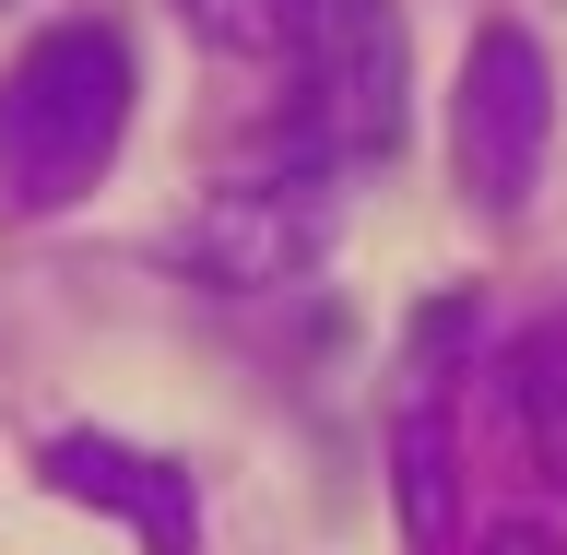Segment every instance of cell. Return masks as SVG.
<instances>
[{
	"mask_svg": "<svg viewBox=\"0 0 567 555\" xmlns=\"http://www.w3.org/2000/svg\"><path fill=\"white\" fill-rule=\"evenodd\" d=\"M485 555H567V544H556L544 521H496V532H485Z\"/></svg>",
	"mask_w": 567,
	"mask_h": 555,
	"instance_id": "9",
	"label": "cell"
},
{
	"mask_svg": "<svg viewBox=\"0 0 567 555\" xmlns=\"http://www.w3.org/2000/svg\"><path fill=\"white\" fill-rule=\"evenodd\" d=\"M48 485L83 496V508H118L142 555H189V544H202V496H189V473L154 461V450H131V438H60V450H48Z\"/></svg>",
	"mask_w": 567,
	"mask_h": 555,
	"instance_id": "5",
	"label": "cell"
},
{
	"mask_svg": "<svg viewBox=\"0 0 567 555\" xmlns=\"http://www.w3.org/2000/svg\"><path fill=\"white\" fill-rule=\"evenodd\" d=\"M131 142V48L118 24H48L0 71V202L60 213L83 202Z\"/></svg>",
	"mask_w": 567,
	"mask_h": 555,
	"instance_id": "1",
	"label": "cell"
},
{
	"mask_svg": "<svg viewBox=\"0 0 567 555\" xmlns=\"http://www.w3.org/2000/svg\"><path fill=\"white\" fill-rule=\"evenodd\" d=\"M177 12H189V35L225 48V60H284L296 24H308V0H177Z\"/></svg>",
	"mask_w": 567,
	"mask_h": 555,
	"instance_id": "7",
	"label": "cell"
},
{
	"mask_svg": "<svg viewBox=\"0 0 567 555\" xmlns=\"http://www.w3.org/2000/svg\"><path fill=\"white\" fill-rule=\"evenodd\" d=\"M508 425H520V461H532V473L567 485V319L520 331V354H508Z\"/></svg>",
	"mask_w": 567,
	"mask_h": 555,
	"instance_id": "6",
	"label": "cell"
},
{
	"mask_svg": "<svg viewBox=\"0 0 567 555\" xmlns=\"http://www.w3.org/2000/svg\"><path fill=\"white\" fill-rule=\"evenodd\" d=\"M319 248H331V189H308V177H225V189L189 213V260H202L225 296L308 284Z\"/></svg>",
	"mask_w": 567,
	"mask_h": 555,
	"instance_id": "4",
	"label": "cell"
},
{
	"mask_svg": "<svg viewBox=\"0 0 567 555\" xmlns=\"http://www.w3.org/2000/svg\"><path fill=\"white\" fill-rule=\"evenodd\" d=\"M402 508H414V544L450 532V438H437V402L402 414Z\"/></svg>",
	"mask_w": 567,
	"mask_h": 555,
	"instance_id": "8",
	"label": "cell"
},
{
	"mask_svg": "<svg viewBox=\"0 0 567 555\" xmlns=\"http://www.w3.org/2000/svg\"><path fill=\"white\" fill-rule=\"evenodd\" d=\"M544 154H556V71L520 24H485L461 48V95H450V177L473 213H532L544 189Z\"/></svg>",
	"mask_w": 567,
	"mask_h": 555,
	"instance_id": "3",
	"label": "cell"
},
{
	"mask_svg": "<svg viewBox=\"0 0 567 555\" xmlns=\"http://www.w3.org/2000/svg\"><path fill=\"white\" fill-rule=\"evenodd\" d=\"M414 35L390 0H308L296 24V154L308 166H390L414 119Z\"/></svg>",
	"mask_w": 567,
	"mask_h": 555,
	"instance_id": "2",
	"label": "cell"
}]
</instances>
